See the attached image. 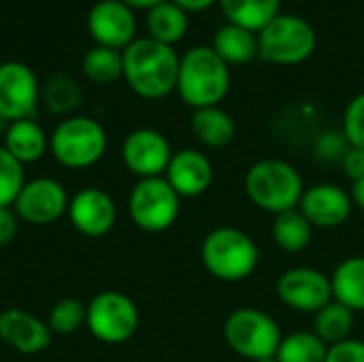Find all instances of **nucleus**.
Instances as JSON below:
<instances>
[{
	"label": "nucleus",
	"instance_id": "34",
	"mask_svg": "<svg viewBox=\"0 0 364 362\" xmlns=\"http://www.w3.org/2000/svg\"><path fill=\"white\" fill-rule=\"evenodd\" d=\"M341 166H343V173L354 181L363 179L364 177V149L360 147H352L346 151V156L341 158Z\"/></svg>",
	"mask_w": 364,
	"mask_h": 362
},
{
	"label": "nucleus",
	"instance_id": "36",
	"mask_svg": "<svg viewBox=\"0 0 364 362\" xmlns=\"http://www.w3.org/2000/svg\"><path fill=\"white\" fill-rule=\"evenodd\" d=\"M177 6H181L186 13H200L207 11L209 6H213L218 0H173Z\"/></svg>",
	"mask_w": 364,
	"mask_h": 362
},
{
	"label": "nucleus",
	"instance_id": "12",
	"mask_svg": "<svg viewBox=\"0 0 364 362\" xmlns=\"http://www.w3.org/2000/svg\"><path fill=\"white\" fill-rule=\"evenodd\" d=\"M68 192L58 179L36 177L23 183L13 203V211L17 213L19 222L47 226L58 222L68 211Z\"/></svg>",
	"mask_w": 364,
	"mask_h": 362
},
{
	"label": "nucleus",
	"instance_id": "14",
	"mask_svg": "<svg viewBox=\"0 0 364 362\" xmlns=\"http://www.w3.org/2000/svg\"><path fill=\"white\" fill-rule=\"evenodd\" d=\"M299 211L307 218L314 230H333L341 228L352 218L354 203L346 188L337 183H316L305 188Z\"/></svg>",
	"mask_w": 364,
	"mask_h": 362
},
{
	"label": "nucleus",
	"instance_id": "26",
	"mask_svg": "<svg viewBox=\"0 0 364 362\" xmlns=\"http://www.w3.org/2000/svg\"><path fill=\"white\" fill-rule=\"evenodd\" d=\"M356 314L352 309H348L346 305H341L339 301H331L328 305H324L318 314H314V335L320 337L328 348L343 344L348 339H352V331H354V318Z\"/></svg>",
	"mask_w": 364,
	"mask_h": 362
},
{
	"label": "nucleus",
	"instance_id": "6",
	"mask_svg": "<svg viewBox=\"0 0 364 362\" xmlns=\"http://www.w3.org/2000/svg\"><path fill=\"white\" fill-rule=\"evenodd\" d=\"M318 47L314 26L292 13H279L258 32V58L275 66L307 62Z\"/></svg>",
	"mask_w": 364,
	"mask_h": 362
},
{
	"label": "nucleus",
	"instance_id": "18",
	"mask_svg": "<svg viewBox=\"0 0 364 362\" xmlns=\"http://www.w3.org/2000/svg\"><path fill=\"white\" fill-rule=\"evenodd\" d=\"M0 339L19 354H38L49 348L51 331L30 312L11 307L0 314Z\"/></svg>",
	"mask_w": 364,
	"mask_h": 362
},
{
	"label": "nucleus",
	"instance_id": "7",
	"mask_svg": "<svg viewBox=\"0 0 364 362\" xmlns=\"http://www.w3.org/2000/svg\"><path fill=\"white\" fill-rule=\"evenodd\" d=\"M226 346L245 361L273 358L284 339L275 318L256 307L235 309L222 326Z\"/></svg>",
	"mask_w": 364,
	"mask_h": 362
},
{
	"label": "nucleus",
	"instance_id": "38",
	"mask_svg": "<svg viewBox=\"0 0 364 362\" xmlns=\"http://www.w3.org/2000/svg\"><path fill=\"white\" fill-rule=\"evenodd\" d=\"M124 2L132 9H151L154 4H158L162 0H124Z\"/></svg>",
	"mask_w": 364,
	"mask_h": 362
},
{
	"label": "nucleus",
	"instance_id": "21",
	"mask_svg": "<svg viewBox=\"0 0 364 362\" xmlns=\"http://www.w3.org/2000/svg\"><path fill=\"white\" fill-rule=\"evenodd\" d=\"M331 286L335 301L354 314L364 312V256H350L341 260L331 275Z\"/></svg>",
	"mask_w": 364,
	"mask_h": 362
},
{
	"label": "nucleus",
	"instance_id": "15",
	"mask_svg": "<svg viewBox=\"0 0 364 362\" xmlns=\"http://www.w3.org/2000/svg\"><path fill=\"white\" fill-rule=\"evenodd\" d=\"M87 28L96 45L122 51L136 38L134 9L124 0H98L87 11Z\"/></svg>",
	"mask_w": 364,
	"mask_h": 362
},
{
	"label": "nucleus",
	"instance_id": "33",
	"mask_svg": "<svg viewBox=\"0 0 364 362\" xmlns=\"http://www.w3.org/2000/svg\"><path fill=\"white\" fill-rule=\"evenodd\" d=\"M326 362H364V341L348 339L343 344L331 346Z\"/></svg>",
	"mask_w": 364,
	"mask_h": 362
},
{
	"label": "nucleus",
	"instance_id": "19",
	"mask_svg": "<svg viewBox=\"0 0 364 362\" xmlns=\"http://www.w3.org/2000/svg\"><path fill=\"white\" fill-rule=\"evenodd\" d=\"M4 149L19 164H34L47 154L49 137L34 117L17 119L6 124L4 128Z\"/></svg>",
	"mask_w": 364,
	"mask_h": 362
},
{
	"label": "nucleus",
	"instance_id": "37",
	"mask_svg": "<svg viewBox=\"0 0 364 362\" xmlns=\"http://www.w3.org/2000/svg\"><path fill=\"white\" fill-rule=\"evenodd\" d=\"M350 196H352V203H354V207H358V209H360V211L364 213V177L352 183Z\"/></svg>",
	"mask_w": 364,
	"mask_h": 362
},
{
	"label": "nucleus",
	"instance_id": "11",
	"mask_svg": "<svg viewBox=\"0 0 364 362\" xmlns=\"http://www.w3.org/2000/svg\"><path fill=\"white\" fill-rule=\"evenodd\" d=\"M41 100L36 73L19 60L0 64V119L6 124L32 117Z\"/></svg>",
	"mask_w": 364,
	"mask_h": 362
},
{
	"label": "nucleus",
	"instance_id": "22",
	"mask_svg": "<svg viewBox=\"0 0 364 362\" xmlns=\"http://www.w3.org/2000/svg\"><path fill=\"white\" fill-rule=\"evenodd\" d=\"M192 132L203 143L205 147L211 149H222L235 141L237 126L235 119L222 109V107H207V109H196L192 113Z\"/></svg>",
	"mask_w": 364,
	"mask_h": 362
},
{
	"label": "nucleus",
	"instance_id": "27",
	"mask_svg": "<svg viewBox=\"0 0 364 362\" xmlns=\"http://www.w3.org/2000/svg\"><path fill=\"white\" fill-rule=\"evenodd\" d=\"M41 100L51 113L70 117V113L81 107L83 92L70 75L53 73L51 77H47L45 85H41Z\"/></svg>",
	"mask_w": 364,
	"mask_h": 362
},
{
	"label": "nucleus",
	"instance_id": "31",
	"mask_svg": "<svg viewBox=\"0 0 364 362\" xmlns=\"http://www.w3.org/2000/svg\"><path fill=\"white\" fill-rule=\"evenodd\" d=\"M23 183H26L23 164H19L4 149V145H0V207H13Z\"/></svg>",
	"mask_w": 364,
	"mask_h": 362
},
{
	"label": "nucleus",
	"instance_id": "23",
	"mask_svg": "<svg viewBox=\"0 0 364 362\" xmlns=\"http://www.w3.org/2000/svg\"><path fill=\"white\" fill-rule=\"evenodd\" d=\"M228 23L260 32L273 17L282 13V0H218Z\"/></svg>",
	"mask_w": 364,
	"mask_h": 362
},
{
	"label": "nucleus",
	"instance_id": "13",
	"mask_svg": "<svg viewBox=\"0 0 364 362\" xmlns=\"http://www.w3.org/2000/svg\"><path fill=\"white\" fill-rule=\"evenodd\" d=\"M173 154L168 139L154 128H136L122 143V160L139 179L164 177Z\"/></svg>",
	"mask_w": 364,
	"mask_h": 362
},
{
	"label": "nucleus",
	"instance_id": "3",
	"mask_svg": "<svg viewBox=\"0 0 364 362\" xmlns=\"http://www.w3.org/2000/svg\"><path fill=\"white\" fill-rule=\"evenodd\" d=\"M200 260L207 273L226 284L247 280L260 265L258 243L241 228L218 226L200 243Z\"/></svg>",
	"mask_w": 364,
	"mask_h": 362
},
{
	"label": "nucleus",
	"instance_id": "1",
	"mask_svg": "<svg viewBox=\"0 0 364 362\" xmlns=\"http://www.w3.org/2000/svg\"><path fill=\"white\" fill-rule=\"evenodd\" d=\"M122 58L124 79L136 96L160 100L177 90L181 58L175 47L151 36H136L126 49H122Z\"/></svg>",
	"mask_w": 364,
	"mask_h": 362
},
{
	"label": "nucleus",
	"instance_id": "4",
	"mask_svg": "<svg viewBox=\"0 0 364 362\" xmlns=\"http://www.w3.org/2000/svg\"><path fill=\"white\" fill-rule=\"evenodd\" d=\"M303 192L305 181L301 173L286 160L264 158L245 173V194L260 211L279 215L299 209Z\"/></svg>",
	"mask_w": 364,
	"mask_h": 362
},
{
	"label": "nucleus",
	"instance_id": "2",
	"mask_svg": "<svg viewBox=\"0 0 364 362\" xmlns=\"http://www.w3.org/2000/svg\"><path fill=\"white\" fill-rule=\"evenodd\" d=\"M177 92L194 111L220 107L230 92V66L211 49V45L192 47L179 60Z\"/></svg>",
	"mask_w": 364,
	"mask_h": 362
},
{
	"label": "nucleus",
	"instance_id": "16",
	"mask_svg": "<svg viewBox=\"0 0 364 362\" xmlns=\"http://www.w3.org/2000/svg\"><path fill=\"white\" fill-rule=\"evenodd\" d=\"M68 220L83 237H105L117 222V207L111 194L100 188H83L68 203Z\"/></svg>",
	"mask_w": 364,
	"mask_h": 362
},
{
	"label": "nucleus",
	"instance_id": "28",
	"mask_svg": "<svg viewBox=\"0 0 364 362\" xmlns=\"http://www.w3.org/2000/svg\"><path fill=\"white\" fill-rule=\"evenodd\" d=\"M83 75L92 83H113L124 77V58L119 49H111L105 45H94L83 55Z\"/></svg>",
	"mask_w": 364,
	"mask_h": 362
},
{
	"label": "nucleus",
	"instance_id": "8",
	"mask_svg": "<svg viewBox=\"0 0 364 362\" xmlns=\"http://www.w3.org/2000/svg\"><path fill=\"white\" fill-rule=\"evenodd\" d=\"M181 211V196L164 177L139 179L128 196V213L136 228L145 233L168 230Z\"/></svg>",
	"mask_w": 364,
	"mask_h": 362
},
{
	"label": "nucleus",
	"instance_id": "24",
	"mask_svg": "<svg viewBox=\"0 0 364 362\" xmlns=\"http://www.w3.org/2000/svg\"><path fill=\"white\" fill-rule=\"evenodd\" d=\"M188 13L177 6L173 0H162L147 9V30L149 36L164 43V45H175L179 43L186 32H188Z\"/></svg>",
	"mask_w": 364,
	"mask_h": 362
},
{
	"label": "nucleus",
	"instance_id": "25",
	"mask_svg": "<svg viewBox=\"0 0 364 362\" xmlns=\"http://www.w3.org/2000/svg\"><path fill=\"white\" fill-rule=\"evenodd\" d=\"M271 239L282 252L301 254L309 247L314 239V226L307 222V218L299 209H292V211L275 215L273 226H271Z\"/></svg>",
	"mask_w": 364,
	"mask_h": 362
},
{
	"label": "nucleus",
	"instance_id": "10",
	"mask_svg": "<svg viewBox=\"0 0 364 362\" xmlns=\"http://www.w3.org/2000/svg\"><path fill=\"white\" fill-rule=\"evenodd\" d=\"M275 292L288 309L299 314H318L333 301L331 277L314 267L286 269L277 280Z\"/></svg>",
	"mask_w": 364,
	"mask_h": 362
},
{
	"label": "nucleus",
	"instance_id": "17",
	"mask_svg": "<svg viewBox=\"0 0 364 362\" xmlns=\"http://www.w3.org/2000/svg\"><path fill=\"white\" fill-rule=\"evenodd\" d=\"M164 179L181 198H196L213 183V164L198 149H179L173 154Z\"/></svg>",
	"mask_w": 364,
	"mask_h": 362
},
{
	"label": "nucleus",
	"instance_id": "32",
	"mask_svg": "<svg viewBox=\"0 0 364 362\" xmlns=\"http://www.w3.org/2000/svg\"><path fill=\"white\" fill-rule=\"evenodd\" d=\"M341 132L352 147L364 149V92L356 94L348 102V107L343 111Z\"/></svg>",
	"mask_w": 364,
	"mask_h": 362
},
{
	"label": "nucleus",
	"instance_id": "9",
	"mask_svg": "<svg viewBox=\"0 0 364 362\" xmlns=\"http://www.w3.org/2000/svg\"><path fill=\"white\" fill-rule=\"evenodd\" d=\"M139 322H141L139 307L124 292L105 290L98 292L87 303L85 326L102 344L109 346L126 344L139 331Z\"/></svg>",
	"mask_w": 364,
	"mask_h": 362
},
{
	"label": "nucleus",
	"instance_id": "5",
	"mask_svg": "<svg viewBox=\"0 0 364 362\" xmlns=\"http://www.w3.org/2000/svg\"><path fill=\"white\" fill-rule=\"evenodd\" d=\"M109 139L100 122L87 115L64 117L49 137V151L64 169L81 171L102 160Z\"/></svg>",
	"mask_w": 364,
	"mask_h": 362
},
{
	"label": "nucleus",
	"instance_id": "35",
	"mask_svg": "<svg viewBox=\"0 0 364 362\" xmlns=\"http://www.w3.org/2000/svg\"><path fill=\"white\" fill-rule=\"evenodd\" d=\"M19 230V218L13 207H0V247L9 245Z\"/></svg>",
	"mask_w": 364,
	"mask_h": 362
},
{
	"label": "nucleus",
	"instance_id": "30",
	"mask_svg": "<svg viewBox=\"0 0 364 362\" xmlns=\"http://www.w3.org/2000/svg\"><path fill=\"white\" fill-rule=\"evenodd\" d=\"M85 316H87V305H83L79 299H70V297L60 299L49 312L47 326L51 333L73 335L85 324Z\"/></svg>",
	"mask_w": 364,
	"mask_h": 362
},
{
	"label": "nucleus",
	"instance_id": "29",
	"mask_svg": "<svg viewBox=\"0 0 364 362\" xmlns=\"http://www.w3.org/2000/svg\"><path fill=\"white\" fill-rule=\"evenodd\" d=\"M326 356L328 346L311 331L286 335L275 354L277 362H326Z\"/></svg>",
	"mask_w": 364,
	"mask_h": 362
},
{
	"label": "nucleus",
	"instance_id": "39",
	"mask_svg": "<svg viewBox=\"0 0 364 362\" xmlns=\"http://www.w3.org/2000/svg\"><path fill=\"white\" fill-rule=\"evenodd\" d=\"M256 362H277V358L273 356V358H262V361H256Z\"/></svg>",
	"mask_w": 364,
	"mask_h": 362
},
{
	"label": "nucleus",
	"instance_id": "20",
	"mask_svg": "<svg viewBox=\"0 0 364 362\" xmlns=\"http://www.w3.org/2000/svg\"><path fill=\"white\" fill-rule=\"evenodd\" d=\"M211 49L228 66H243L258 58V34L235 23H224L213 34Z\"/></svg>",
	"mask_w": 364,
	"mask_h": 362
}]
</instances>
